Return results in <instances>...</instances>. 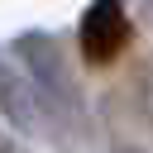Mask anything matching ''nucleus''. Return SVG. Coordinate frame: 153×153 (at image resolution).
<instances>
[{"mask_svg": "<svg viewBox=\"0 0 153 153\" xmlns=\"http://www.w3.org/2000/svg\"><path fill=\"white\" fill-rule=\"evenodd\" d=\"M143 24L153 29V0H143Z\"/></svg>", "mask_w": 153, "mask_h": 153, "instance_id": "nucleus-6", "label": "nucleus"}, {"mask_svg": "<svg viewBox=\"0 0 153 153\" xmlns=\"http://www.w3.org/2000/svg\"><path fill=\"white\" fill-rule=\"evenodd\" d=\"M0 153H24V143H19L14 134H5V139H0Z\"/></svg>", "mask_w": 153, "mask_h": 153, "instance_id": "nucleus-5", "label": "nucleus"}, {"mask_svg": "<svg viewBox=\"0 0 153 153\" xmlns=\"http://www.w3.org/2000/svg\"><path fill=\"white\" fill-rule=\"evenodd\" d=\"M115 153H153V148H115Z\"/></svg>", "mask_w": 153, "mask_h": 153, "instance_id": "nucleus-7", "label": "nucleus"}, {"mask_svg": "<svg viewBox=\"0 0 153 153\" xmlns=\"http://www.w3.org/2000/svg\"><path fill=\"white\" fill-rule=\"evenodd\" d=\"M10 62L29 76V86L48 100V110H53L57 120H76V124L86 120V96H81L72 67H67V53L57 48L53 33H43V29L14 33V38H10Z\"/></svg>", "mask_w": 153, "mask_h": 153, "instance_id": "nucleus-1", "label": "nucleus"}, {"mask_svg": "<svg viewBox=\"0 0 153 153\" xmlns=\"http://www.w3.org/2000/svg\"><path fill=\"white\" fill-rule=\"evenodd\" d=\"M0 115H5L10 134H53V124H57V115L48 110V100L29 86V76L14 62L0 67Z\"/></svg>", "mask_w": 153, "mask_h": 153, "instance_id": "nucleus-3", "label": "nucleus"}, {"mask_svg": "<svg viewBox=\"0 0 153 153\" xmlns=\"http://www.w3.org/2000/svg\"><path fill=\"white\" fill-rule=\"evenodd\" d=\"M134 110H139V120L153 129V62H143V67L134 72Z\"/></svg>", "mask_w": 153, "mask_h": 153, "instance_id": "nucleus-4", "label": "nucleus"}, {"mask_svg": "<svg viewBox=\"0 0 153 153\" xmlns=\"http://www.w3.org/2000/svg\"><path fill=\"white\" fill-rule=\"evenodd\" d=\"M76 48L91 67H110L129 48V10L124 0H91L76 24Z\"/></svg>", "mask_w": 153, "mask_h": 153, "instance_id": "nucleus-2", "label": "nucleus"}]
</instances>
